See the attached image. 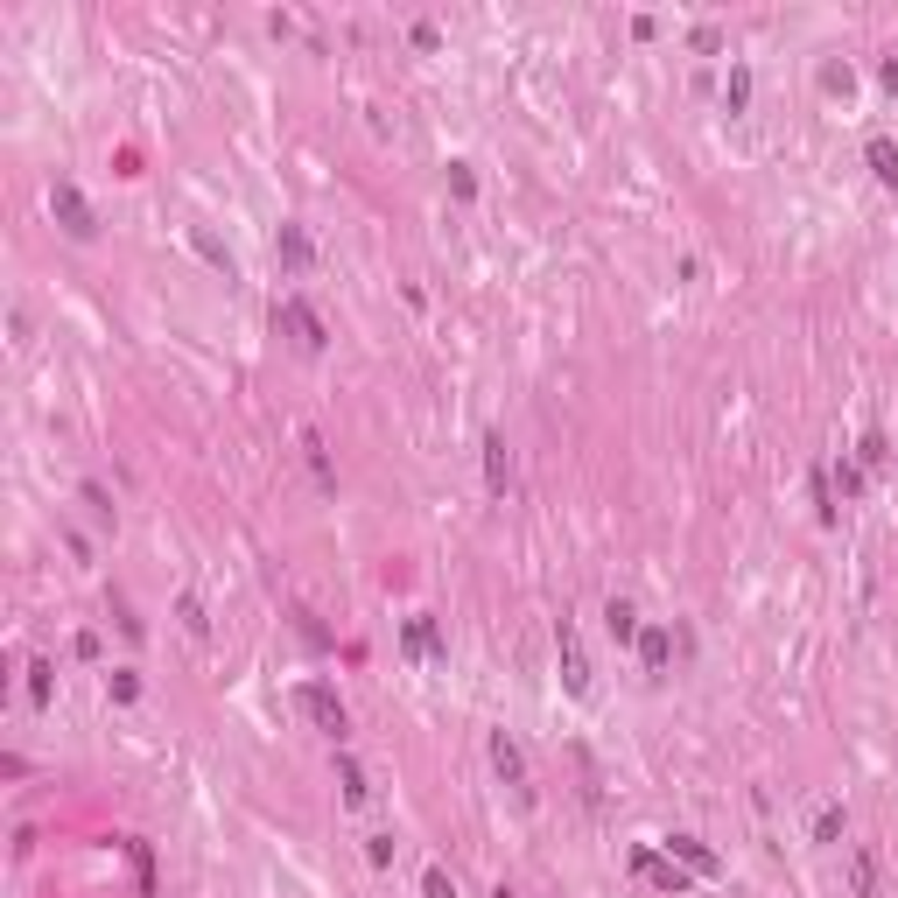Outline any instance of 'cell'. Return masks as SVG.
Masks as SVG:
<instances>
[{"instance_id": "6da1fadb", "label": "cell", "mask_w": 898, "mask_h": 898, "mask_svg": "<svg viewBox=\"0 0 898 898\" xmlns=\"http://www.w3.org/2000/svg\"><path fill=\"white\" fill-rule=\"evenodd\" d=\"M295 709H302V716H309L316 730L344 737V702H337V695H330V688H316V681H309V688H295Z\"/></svg>"}, {"instance_id": "7a4b0ae2", "label": "cell", "mask_w": 898, "mask_h": 898, "mask_svg": "<svg viewBox=\"0 0 898 898\" xmlns=\"http://www.w3.org/2000/svg\"><path fill=\"white\" fill-rule=\"evenodd\" d=\"M281 324L295 330V344H302V351H324V324H316V309H309V302H295V295H288V302H281Z\"/></svg>"}, {"instance_id": "3957f363", "label": "cell", "mask_w": 898, "mask_h": 898, "mask_svg": "<svg viewBox=\"0 0 898 898\" xmlns=\"http://www.w3.org/2000/svg\"><path fill=\"white\" fill-rule=\"evenodd\" d=\"M555 646H562V681H569V695H590V660H583V646H575L569 625L555 632Z\"/></svg>"}, {"instance_id": "277c9868", "label": "cell", "mask_w": 898, "mask_h": 898, "mask_svg": "<svg viewBox=\"0 0 898 898\" xmlns=\"http://www.w3.org/2000/svg\"><path fill=\"white\" fill-rule=\"evenodd\" d=\"M49 204H56V218H64L78 239H91V211H84V197L71 190V183H56V190H49Z\"/></svg>"}, {"instance_id": "5b68a950", "label": "cell", "mask_w": 898, "mask_h": 898, "mask_svg": "<svg viewBox=\"0 0 898 898\" xmlns=\"http://www.w3.org/2000/svg\"><path fill=\"white\" fill-rule=\"evenodd\" d=\"M491 765H498V779H505V786H527V758H520V744H513L505 730L491 737Z\"/></svg>"}, {"instance_id": "8992f818", "label": "cell", "mask_w": 898, "mask_h": 898, "mask_svg": "<svg viewBox=\"0 0 898 898\" xmlns=\"http://www.w3.org/2000/svg\"><path fill=\"white\" fill-rule=\"evenodd\" d=\"M604 625H611V639H617V646H625V639L639 632V611H632V604H617V597H611V604H604Z\"/></svg>"}, {"instance_id": "52a82bcc", "label": "cell", "mask_w": 898, "mask_h": 898, "mask_svg": "<svg viewBox=\"0 0 898 898\" xmlns=\"http://www.w3.org/2000/svg\"><path fill=\"white\" fill-rule=\"evenodd\" d=\"M408 653H443V639H436L428 617H414V625H408Z\"/></svg>"}, {"instance_id": "ba28073f", "label": "cell", "mask_w": 898, "mask_h": 898, "mask_svg": "<svg viewBox=\"0 0 898 898\" xmlns=\"http://www.w3.org/2000/svg\"><path fill=\"white\" fill-rule=\"evenodd\" d=\"M485 463H491V491H505V478H513V463H505V443H498V436L485 443Z\"/></svg>"}, {"instance_id": "9c48e42d", "label": "cell", "mask_w": 898, "mask_h": 898, "mask_svg": "<svg viewBox=\"0 0 898 898\" xmlns=\"http://www.w3.org/2000/svg\"><path fill=\"white\" fill-rule=\"evenodd\" d=\"M870 168H877L885 183H898V155H892V141H870Z\"/></svg>"}, {"instance_id": "30bf717a", "label": "cell", "mask_w": 898, "mask_h": 898, "mask_svg": "<svg viewBox=\"0 0 898 898\" xmlns=\"http://www.w3.org/2000/svg\"><path fill=\"white\" fill-rule=\"evenodd\" d=\"M281 253H288V267H309V239H302L295 225H288V232H281Z\"/></svg>"}, {"instance_id": "8fae6325", "label": "cell", "mask_w": 898, "mask_h": 898, "mask_svg": "<svg viewBox=\"0 0 898 898\" xmlns=\"http://www.w3.org/2000/svg\"><path fill=\"white\" fill-rule=\"evenodd\" d=\"M674 850H681V857H688V863H695V870H716V857H709V850H695V842H688V835H674Z\"/></svg>"}, {"instance_id": "7c38bea8", "label": "cell", "mask_w": 898, "mask_h": 898, "mask_svg": "<svg viewBox=\"0 0 898 898\" xmlns=\"http://www.w3.org/2000/svg\"><path fill=\"white\" fill-rule=\"evenodd\" d=\"M850 877H857V892L870 898V885H877V863H870V857H857V870H850Z\"/></svg>"}, {"instance_id": "4fadbf2b", "label": "cell", "mask_w": 898, "mask_h": 898, "mask_svg": "<svg viewBox=\"0 0 898 898\" xmlns=\"http://www.w3.org/2000/svg\"><path fill=\"white\" fill-rule=\"evenodd\" d=\"M428 898H456V885H449L443 870H428Z\"/></svg>"}, {"instance_id": "5bb4252c", "label": "cell", "mask_w": 898, "mask_h": 898, "mask_svg": "<svg viewBox=\"0 0 898 898\" xmlns=\"http://www.w3.org/2000/svg\"><path fill=\"white\" fill-rule=\"evenodd\" d=\"M498 898H513V892H498Z\"/></svg>"}]
</instances>
